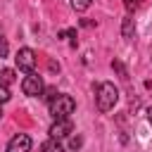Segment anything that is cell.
I'll return each mask as SVG.
<instances>
[{
    "mask_svg": "<svg viewBox=\"0 0 152 152\" xmlns=\"http://www.w3.org/2000/svg\"><path fill=\"white\" fill-rule=\"evenodd\" d=\"M116 100H119V90H116L114 83L104 81V83H97L95 86V104H97V109L102 114L109 112V109H114Z\"/></svg>",
    "mask_w": 152,
    "mask_h": 152,
    "instance_id": "obj_1",
    "label": "cell"
},
{
    "mask_svg": "<svg viewBox=\"0 0 152 152\" xmlns=\"http://www.w3.org/2000/svg\"><path fill=\"white\" fill-rule=\"evenodd\" d=\"M48 104H50L52 119H69L74 114V109H76V100L71 95H66V93H57V97L50 100Z\"/></svg>",
    "mask_w": 152,
    "mask_h": 152,
    "instance_id": "obj_2",
    "label": "cell"
},
{
    "mask_svg": "<svg viewBox=\"0 0 152 152\" xmlns=\"http://www.w3.org/2000/svg\"><path fill=\"white\" fill-rule=\"evenodd\" d=\"M14 62H17V69H19V71L31 74V71H36V62H38V57H36V52H33L31 48H19Z\"/></svg>",
    "mask_w": 152,
    "mask_h": 152,
    "instance_id": "obj_3",
    "label": "cell"
},
{
    "mask_svg": "<svg viewBox=\"0 0 152 152\" xmlns=\"http://www.w3.org/2000/svg\"><path fill=\"white\" fill-rule=\"evenodd\" d=\"M21 90H24V95H28V97H38V95H43V90H45L43 78H40L36 71L26 74L24 81H21Z\"/></svg>",
    "mask_w": 152,
    "mask_h": 152,
    "instance_id": "obj_4",
    "label": "cell"
},
{
    "mask_svg": "<svg viewBox=\"0 0 152 152\" xmlns=\"http://www.w3.org/2000/svg\"><path fill=\"white\" fill-rule=\"evenodd\" d=\"M50 138H55V140H62V138H66L69 133H74V124L69 121V119H55V124L50 126Z\"/></svg>",
    "mask_w": 152,
    "mask_h": 152,
    "instance_id": "obj_5",
    "label": "cell"
},
{
    "mask_svg": "<svg viewBox=\"0 0 152 152\" xmlns=\"http://www.w3.org/2000/svg\"><path fill=\"white\" fill-rule=\"evenodd\" d=\"M5 152H31V138L26 133H17L14 138H10Z\"/></svg>",
    "mask_w": 152,
    "mask_h": 152,
    "instance_id": "obj_6",
    "label": "cell"
},
{
    "mask_svg": "<svg viewBox=\"0 0 152 152\" xmlns=\"http://www.w3.org/2000/svg\"><path fill=\"white\" fill-rule=\"evenodd\" d=\"M133 33H135L133 17H131V14H126V17H124V21H121V36H124L126 40H131V38H133Z\"/></svg>",
    "mask_w": 152,
    "mask_h": 152,
    "instance_id": "obj_7",
    "label": "cell"
},
{
    "mask_svg": "<svg viewBox=\"0 0 152 152\" xmlns=\"http://www.w3.org/2000/svg\"><path fill=\"white\" fill-rule=\"evenodd\" d=\"M40 152H64V147L59 145V140H55V138H48V140L40 145Z\"/></svg>",
    "mask_w": 152,
    "mask_h": 152,
    "instance_id": "obj_8",
    "label": "cell"
},
{
    "mask_svg": "<svg viewBox=\"0 0 152 152\" xmlns=\"http://www.w3.org/2000/svg\"><path fill=\"white\" fill-rule=\"evenodd\" d=\"M93 5V0H71V10L74 12H86Z\"/></svg>",
    "mask_w": 152,
    "mask_h": 152,
    "instance_id": "obj_9",
    "label": "cell"
},
{
    "mask_svg": "<svg viewBox=\"0 0 152 152\" xmlns=\"http://www.w3.org/2000/svg\"><path fill=\"white\" fill-rule=\"evenodd\" d=\"M12 81H14V71H12V69H2V71H0V83L10 86Z\"/></svg>",
    "mask_w": 152,
    "mask_h": 152,
    "instance_id": "obj_10",
    "label": "cell"
},
{
    "mask_svg": "<svg viewBox=\"0 0 152 152\" xmlns=\"http://www.w3.org/2000/svg\"><path fill=\"white\" fill-rule=\"evenodd\" d=\"M57 38H71V45H76V28H64L57 33Z\"/></svg>",
    "mask_w": 152,
    "mask_h": 152,
    "instance_id": "obj_11",
    "label": "cell"
},
{
    "mask_svg": "<svg viewBox=\"0 0 152 152\" xmlns=\"http://www.w3.org/2000/svg\"><path fill=\"white\" fill-rule=\"evenodd\" d=\"M112 69H114V71H116L121 78H128V71H126V66H124L119 59H114V62H112Z\"/></svg>",
    "mask_w": 152,
    "mask_h": 152,
    "instance_id": "obj_12",
    "label": "cell"
},
{
    "mask_svg": "<svg viewBox=\"0 0 152 152\" xmlns=\"http://www.w3.org/2000/svg\"><path fill=\"white\" fill-rule=\"evenodd\" d=\"M10 88L5 86V83H0V104H5V102H10Z\"/></svg>",
    "mask_w": 152,
    "mask_h": 152,
    "instance_id": "obj_13",
    "label": "cell"
},
{
    "mask_svg": "<svg viewBox=\"0 0 152 152\" xmlns=\"http://www.w3.org/2000/svg\"><path fill=\"white\" fill-rule=\"evenodd\" d=\"M81 145H83V138H81V135H76V138L69 140V147H71V150H78Z\"/></svg>",
    "mask_w": 152,
    "mask_h": 152,
    "instance_id": "obj_14",
    "label": "cell"
},
{
    "mask_svg": "<svg viewBox=\"0 0 152 152\" xmlns=\"http://www.w3.org/2000/svg\"><path fill=\"white\" fill-rule=\"evenodd\" d=\"M0 57H7V40L0 36Z\"/></svg>",
    "mask_w": 152,
    "mask_h": 152,
    "instance_id": "obj_15",
    "label": "cell"
},
{
    "mask_svg": "<svg viewBox=\"0 0 152 152\" xmlns=\"http://www.w3.org/2000/svg\"><path fill=\"white\" fill-rule=\"evenodd\" d=\"M45 93H48V95H45V100H48V102H50V100H55V97H57V90H55V88H48V90H45Z\"/></svg>",
    "mask_w": 152,
    "mask_h": 152,
    "instance_id": "obj_16",
    "label": "cell"
},
{
    "mask_svg": "<svg viewBox=\"0 0 152 152\" xmlns=\"http://www.w3.org/2000/svg\"><path fill=\"white\" fill-rule=\"evenodd\" d=\"M124 5H126V10H128V14H131V12L135 10V5H138V2H135V0H124Z\"/></svg>",
    "mask_w": 152,
    "mask_h": 152,
    "instance_id": "obj_17",
    "label": "cell"
},
{
    "mask_svg": "<svg viewBox=\"0 0 152 152\" xmlns=\"http://www.w3.org/2000/svg\"><path fill=\"white\" fill-rule=\"evenodd\" d=\"M145 114H147V121L152 124V107H147V112H145Z\"/></svg>",
    "mask_w": 152,
    "mask_h": 152,
    "instance_id": "obj_18",
    "label": "cell"
},
{
    "mask_svg": "<svg viewBox=\"0 0 152 152\" xmlns=\"http://www.w3.org/2000/svg\"><path fill=\"white\" fill-rule=\"evenodd\" d=\"M0 116H2V109H0Z\"/></svg>",
    "mask_w": 152,
    "mask_h": 152,
    "instance_id": "obj_19",
    "label": "cell"
},
{
    "mask_svg": "<svg viewBox=\"0 0 152 152\" xmlns=\"http://www.w3.org/2000/svg\"><path fill=\"white\" fill-rule=\"evenodd\" d=\"M135 2H138V0H135Z\"/></svg>",
    "mask_w": 152,
    "mask_h": 152,
    "instance_id": "obj_20",
    "label": "cell"
}]
</instances>
